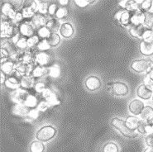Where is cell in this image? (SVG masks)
Returning a JSON list of instances; mask_svg holds the SVG:
<instances>
[{"instance_id": "obj_23", "label": "cell", "mask_w": 153, "mask_h": 152, "mask_svg": "<svg viewBox=\"0 0 153 152\" xmlns=\"http://www.w3.org/2000/svg\"><path fill=\"white\" fill-rule=\"evenodd\" d=\"M61 26L60 22L56 19H51L49 21H47L46 25V27L49 29L51 33H56L58 30H60Z\"/></svg>"}, {"instance_id": "obj_63", "label": "cell", "mask_w": 153, "mask_h": 152, "mask_svg": "<svg viewBox=\"0 0 153 152\" xmlns=\"http://www.w3.org/2000/svg\"><path fill=\"white\" fill-rule=\"evenodd\" d=\"M152 101H153V94H152Z\"/></svg>"}, {"instance_id": "obj_29", "label": "cell", "mask_w": 153, "mask_h": 152, "mask_svg": "<svg viewBox=\"0 0 153 152\" xmlns=\"http://www.w3.org/2000/svg\"><path fill=\"white\" fill-rule=\"evenodd\" d=\"M48 74L52 78H58L61 75V68L56 65H54L48 69Z\"/></svg>"}, {"instance_id": "obj_40", "label": "cell", "mask_w": 153, "mask_h": 152, "mask_svg": "<svg viewBox=\"0 0 153 152\" xmlns=\"http://www.w3.org/2000/svg\"><path fill=\"white\" fill-rule=\"evenodd\" d=\"M39 42V36H33L30 38H27V45H28V47H30V48L35 46L36 45H38Z\"/></svg>"}, {"instance_id": "obj_57", "label": "cell", "mask_w": 153, "mask_h": 152, "mask_svg": "<svg viewBox=\"0 0 153 152\" xmlns=\"http://www.w3.org/2000/svg\"><path fill=\"white\" fill-rule=\"evenodd\" d=\"M1 84H5V81H6V79H5V76H4V74L1 71Z\"/></svg>"}, {"instance_id": "obj_54", "label": "cell", "mask_w": 153, "mask_h": 152, "mask_svg": "<svg viewBox=\"0 0 153 152\" xmlns=\"http://www.w3.org/2000/svg\"><path fill=\"white\" fill-rule=\"evenodd\" d=\"M52 93H53V92H52V91L51 90L50 88H46V89H45V91H44V92L42 93V95H43V97H44V98H45V99H46H46H48V98H49V97H50V96L51 95Z\"/></svg>"}, {"instance_id": "obj_35", "label": "cell", "mask_w": 153, "mask_h": 152, "mask_svg": "<svg viewBox=\"0 0 153 152\" xmlns=\"http://www.w3.org/2000/svg\"><path fill=\"white\" fill-rule=\"evenodd\" d=\"M143 41L145 42H153V30L152 28H147L145 30V32L143 33Z\"/></svg>"}, {"instance_id": "obj_56", "label": "cell", "mask_w": 153, "mask_h": 152, "mask_svg": "<svg viewBox=\"0 0 153 152\" xmlns=\"http://www.w3.org/2000/svg\"><path fill=\"white\" fill-rule=\"evenodd\" d=\"M127 4H128V0H122L118 2V4L121 7H123V9L126 10V7H127Z\"/></svg>"}, {"instance_id": "obj_46", "label": "cell", "mask_w": 153, "mask_h": 152, "mask_svg": "<svg viewBox=\"0 0 153 152\" xmlns=\"http://www.w3.org/2000/svg\"><path fill=\"white\" fill-rule=\"evenodd\" d=\"M49 103L48 102L45 100V101H41L39 103H38V105H37V109L39 110L40 112H46V110L48 109V108H49Z\"/></svg>"}, {"instance_id": "obj_32", "label": "cell", "mask_w": 153, "mask_h": 152, "mask_svg": "<svg viewBox=\"0 0 153 152\" xmlns=\"http://www.w3.org/2000/svg\"><path fill=\"white\" fill-rule=\"evenodd\" d=\"M33 60V56L31 52L27 51L22 55V56L20 57V61L27 65H31V63Z\"/></svg>"}, {"instance_id": "obj_20", "label": "cell", "mask_w": 153, "mask_h": 152, "mask_svg": "<svg viewBox=\"0 0 153 152\" xmlns=\"http://www.w3.org/2000/svg\"><path fill=\"white\" fill-rule=\"evenodd\" d=\"M20 85H21L22 88H25V89H28V88H32L35 85V79L33 76L31 75H24L22 76L20 80Z\"/></svg>"}, {"instance_id": "obj_33", "label": "cell", "mask_w": 153, "mask_h": 152, "mask_svg": "<svg viewBox=\"0 0 153 152\" xmlns=\"http://www.w3.org/2000/svg\"><path fill=\"white\" fill-rule=\"evenodd\" d=\"M118 147L114 142H108L103 145V152H118Z\"/></svg>"}, {"instance_id": "obj_27", "label": "cell", "mask_w": 153, "mask_h": 152, "mask_svg": "<svg viewBox=\"0 0 153 152\" xmlns=\"http://www.w3.org/2000/svg\"><path fill=\"white\" fill-rule=\"evenodd\" d=\"M45 145L40 141H34L30 145V152H44Z\"/></svg>"}, {"instance_id": "obj_25", "label": "cell", "mask_w": 153, "mask_h": 152, "mask_svg": "<svg viewBox=\"0 0 153 152\" xmlns=\"http://www.w3.org/2000/svg\"><path fill=\"white\" fill-rule=\"evenodd\" d=\"M132 13L130 11L125 10V12L123 13L120 19V24L124 26V27H128V25L132 24L131 23V18H132Z\"/></svg>"}, {"instance_id": "obj_41", "label": "cell", "mask_w": 153, "mask_h": 152, "mask_svg": "<svg viewBox=\"0 0 153 152\" xmlns=\"http://www.w3.org/2000/svg\"><path fill=\"white\" fill-rule=\"evenodd\" d=\"M67 14L68 10L65 7H60V8H58L56 13V17L58 19H62V18H64L65 17H66Z\"/></svg>"}, {"instance_id": "obj_58", "label": "cell", "mask_w": 153, "mask_h": 152, "mask_svg": "<svg viewBox=\"0 0 153 152\" xmlns=\"http://www.w3.org/2000/svg\"><path fill=\"white\" fill-rule=\"evenodd\" d=\"M147 75L149 76V78L153 81V67L152 68V70H150L149 72L147 73Z\"/></svg>"}, {"instance_id": "obj_16", "label": "cell", "mask_w": 153, "mask_h": 152, "mask_svg": "<svg viewBox=\"0 0 153 152\" xmlns=\"http://www.w3.org/2000/svg\"><path fill=\"white\" fill-rule=\"evenodd\" d=\"M140 51L143 56H150L153 55V42L142 41L140 44Z\"/></svg>"}, {"instance_id": "obj_1", "label": "cell", "mask_w": 153, "mask_h": 152, "mask_svg": "<svg viewBox=\"0 0 153 152\" xmlns=\"http://www.w3.org/2000/svg\"><path fill=\"white\" fill-rule=\"evenodd\" d=\"M111 123H112V125L114 126V128L120 131L122 134L125 137L134 138L137 137V136H138V133H137V131L130 130V129L127 127L125 121L122 120L120 118H117V117L113 118Z\"/></svg>"}, {"instance_id": "obj_26", "label": "cell", "mask_w": 153, "mask_h": 152, "mask_svg": "<svg viewBox=\"0 0 153 152\" xmlns=\"http://www.w3.org/2000/svg\"><path fill=\"white\" fill-rule=\"evenodd\" d=\"M142 120L149 121L153 117V108L151 106H146L143 109V113H141Z\"/></svg>"}, {"instance_id": "obj_48", "label": "cell", "mask_w": 153, "mask_h": 152, "mask_svg": "<svg viewBox=\"0 0 153 152\" xmlns=\"http://www.w3.org/2000/svg\"><path fill=\"white\" fill-rule=\"evenodd\" d=\"M46 88V85H45V84L42 83V82H38V83L36 84V85H35V90H36V92L38 93H42L45 91Z\"/></svg>"}, {"instance_id": "obj_28", "label": "cell", "mask_w": 153, "mask_h": 152, "mask_svg": "<svg viewBox=\"0 0 153 152\" xmlns=\"http://www.w3.org/2000/svg\"><path fill=\"white\" fill-rule=\"evenodd\" d=\"M48 44L50 45V46L54 47V46H56L60 42H61V37L60 36L56 34V33H51V36L46 39Z\"/></svg>"}, {"instance_id": "obj_50", "label": "cell", "mask_w": 153, "mask_h": 152, "mask_svg": "<svg viewBox=\"0 0 153 152\" xmlns=\"http://www.w3.org/2000/svg\"><path fill=\"white\" fill-rule=\"evenodd\" d=\"M75 3L79 7H85L86 6H88L91 3V1H88V0H75Z\"/></svg>"}, {"instance_id": "obj_18", "label": "cell", "mask_w": 153, "mask_h": 152, "mask_svg": "<svg viewBox=\"0 0 153 152\" xmlns=\"http://www.w3.org/2000/svg\"><path fill=\"white\" fill-rule=\"evenodd\" d=\"M146 27L144 25H132L129 29L130 35L136 38H142Z\"/></svg>"}, {"instance_id": "obj_30", "label": "cell", "mask_w": 153, "mask_h": 152, "mask_svg": "<svg viewBox=\"0 0 153 152\" xmlns=\"http://www.w3.org/2000/svg\"><path fill=\"white\" fill-rule=\"evenodd\" d=\"M46 68L43 67V66L37 65L32 70V76L35 77V78H41L42 76H43L44 74H46Z\"/></svg>"}, {"instance_id": "obj_44", "label": "cell", "mask_w": 153, "mask_h": 152, "mask_svg": "<svg viewBox=\"0 0 153 152\" xmlns=\"http://www.w3.org/2000/svg\"><path fill=\"white\" fill-rule=\"evenodd\" d=\"M17 46H18L19 49L21 50H24L26 48H27L28 47V45H27V39H26V38H20L19 41H18V42H17Z\"/></svg>"}, {"instance_id": "obj_9", "label": "cell", "mask_w": 153, "mask_h": 152, "mask_svg": "<svg viewBox=\"0 0 153 152\" xmlns=\"http://www.w3.org/2000/svg\"><path fill=\"white\" fill-rule=\"evenodd\" d=\"M13 34V27L9 22L4 21L1 22V37L2 38H9Z\"/></svg>"}, {"instance_id": "obj_49", "label": "cell", "mask_w": 153, "mask_h": 152, "mask_svg": "<svg viewBox=\"0 0 153 152\" xmlns=\"http://www.w3.org/2000/svg\"><path fill=\"white\" fill-rule=\"evenodd\" d=\"M145 142L148 147L153 148V133L146 135V136L145 137Z\"/></svg>"}, {"instance_id": "obj_3", "label": "cell", "mask_w": 153, "mask_h": 152, "mask_svg": "<svg viewBox=\"0 0 153 152\" xmlns=\"http://www.w3.org/2000/svg\"><path fill=\"white\" fill-rule=\"evenodd\" d=\"M131 67L137 73L149 72L153 67V61L151 60H137L132 63Z\"/></svg>"}, {"instance_id": "obj_19", "label": "cell", "mask_w": 153, "mask_h": 152, "mask_svg": "<svg viewBox=\"0 0 153 152\" xmlns=\"http://www.w3.org/2000/svg\"><path fill=\"white\" fill-rule=\"evenodd\" d=\"M46 22H46V18L42 14H40V13H36L32 19V26L35 28L40 29L43 27H46Z\"/></svg>"}, {"instance_id": "obj_62", "label": "cell", "mask_w": 153, "mask_h": 152, "mask_svg": "<svg viewBox=\"0 0 153 152\" xmlns=\"http://www.w3.org/2000/svg\"><path fill=\"white\" fill-rule=\"evenodd\" d=\"M148 13H152L153 14V0H152V7H151V9H150V11L148 12Z\"/></svg>"}, {"instance_id": "obj_10", "label": "cell", "mask_w": 153, "mask_h": 152, "mask_svg": "<svg viewBox=\"0 0 153 152\" xmlns=\"http://www.w3.org/2000/svg\"><path fill=\"white\" fill-rule=\"evenodd\" d=\"M85 86L90 91H95L101 87V81L97 76H89L86 79Z\"/></svg>"}, {"instance_id": "obj_36", "label": "cell", "mask_w": 153, "mask_h": 152, "mask_svg": "<svg viewBox=\"0 0 153 152\" xmlns=\"http://www.w3.org/2000/svg\"><path fill=\"white\" fill-rule=\"evenodd\" d=\"M37 34H38V36L42 38V39H45V38H48L51 36V32L49 31V29L47 28L46 27H43L42 28L38 29L37 31Z\"/></svg>"}, {"instance_id": "obj_13", "label": "cell", "mask_w": 153, "mask_h": 152, "mask_svg": "<svg viewBox=\"0 0 153 152\" xmlns=\"http://www.w3.org/2000/svg\"><path fill=\"white\" fill-rule=\"evenodd\" d=\"M35 32V27L32 26V24H30L28 22H24L20 25L19 27V32L20 34L26 37H32L34 35Z\"/></svg>"}, {"instance_id": "obj_59", "label": "cell", "mask_w": 153, "mask_h": 152, "mask_svg": "<svg viewBox=\"0 0 153 152\" xmlns=\"http://www.w3.org/2000/svg\"><path fill=\"white\" fill-rule=\"evenodd\" d=\"M59 3H60L61 5L65 6V5H67V4H69V1H68V0H60V1H59Z\"/></svg>"}, {"instance_id": "obj_22", "label": "cell", "mask_w": 153, "mask_h": 152, "mask_svg": "<svg viewBox=\"0 0 153 152\" xmlns=\"http://www.w3.org/2000/svg\"><path fill=\"white\" fill-rule=\"evenodd\" d=\"M126 122V125L130 130L132 131H136L137 130V128H138L139 122H140V120L137 117H128L127 118V120L125 121Z\"/></svg>"}, {"instance_id": "obj_5", "label": "cell", "mask_w": 153, "mask_h": 152, "mask_svg": "<svg viewBox=\"0 0 153 152\" xmlns=\"http://www.w3.org/2000/svg\"><path fill=\"white\" fill-rule=\"evenodd\" d=\"M28 95V93L24 89L18 88L17 90H14L11 94V99L16 104H24V102Z\"/></svg>"}, {"instance_id": "obj_43", "label": "cell", "mask_w": 153, "mask_h": 152, "mask_svg": "<svg viewBox=\"0 0 153 152\" xmlns=\"http://www.w3.org/2000/svg\"><path fill=\"white\" fill-rule=\"evenodd\" d=\"M50 45L48 44L47 41L46 40H43V41H41L38 45H37V49L41 50V51H44V50H47L50 48Z\"/></svg>"}, {"instance_id": "obj_37", "label": "cell", "mask_w": 153, "mask_h": 152, "mask_svg": "<svg viewBox=\"0 0 153 152\" xmlns=\"http://www.w3.org/2000/svg\"><path fill=\"white\" fill-rule=\"evenodd\" d=\"M146 13V18L144 22V26L147 28H152L153 27V14L150 13Z\"/></svg>"}, {"instance_id": "obj_45", "label": "cell", "mask_w": 153, "mask_h": 152, "mask_svg": "<svg viewBox=\"0 0 153 152\" xmlns=\"http://www.w3.org/2000/svg\"><path fill=\"white\" fill-rule=\"evenodd\" d=\"M39 112L40 111L37 108H32L29 112L28 118L32 120H36L39 117Z\"/></svg>"}, {"instance_id": "obj_55", "label": "cell", "mask_w": 153, "mask_h": 152, "mask_svg": "<svg viewBox=\"0 0 153 152\" xmlns=\"http://www.w3.org/2000/svg\"><path fill=\"white\" fill-rule=\"evenodd\" d=\"M22 18H23V16H22L21 13H18L17 15H16V17L14 18V19L13 20V22L14 23H18V22H20L22 20Z\"/></svg>"}, {"instance_id": "obj_47", "label": "cell", "mask_w": 153, "mask_h": 152, "mask_svg": "<svg viewBox=\"0 0 153 152\" xmlns=\"http://www.w3.org/2000/svg\"><path fill=\"white\" fill-rule=\"evenodd\" d=\"M146 121L140 120L139 122L137 131L141 134H146Z\"/></svg>"}, {"instance_id": "obj_4", "label": "cell", "mask_w": 153, "mask_h": 152, "mask_svg": "<svg viewBox=\"0 0 153 152\" xmlns=\"http://www.w3.org/2000/svg\"><path fill=\"white\" fill-rule=\"evenodd\" d=\"M108 89L113 94L116 96H126L128 93V85L123 82H114L109 85Z\"/></svg>"}, {"instance_id": "obj_24", "label": "cell", "mask_w": 153, "mask_h": 152, "mask_svg": "<svg viewBox=\"0 0 153 152\" xmlns=\"http://www.w3.org/2000/svg\"><path fill=\"white\" fill-rule=\"evenodd\" d=\"M15 64H13V62L12 60H6L4 61V63H2L1 65V71L4 74H10L11 72L13 71V70L14 69Z\"/></svg>"}, {"instance_id": "obj_31", "label": "cell", "mask_w": 153, "mask_h": 152, "mask_svg": "<svg viewBox=\"0 0 153 152\" xmlns=\"http://www.w3.org/2000/svg\"><path fill=\"white\" fill-rule=\"evenodd\" d=\"M24 105L27 107V108H34L37 105V99H36V98L35 96L30 95V94H29L28 97L27 98L26 101L24 102Z\"/></svg>"}, {"instance_id": "obj_17", "label": "cell", "mask_w": 153, "mask_h": 152, "mask_svg": "<svg viewBox=\"0 0 153 152\" xmlns=\"http://www.w3.org/2000/svg\"><path fill=\"white\" fill-rule=\"evenodd\" d=\"M59 32L63 37L70 38L74 34V28L70 22H64L61 24Z\"/></svg>"}, {"instance_id": "obj_53", "label": "cell", "mask_w": 153, "mask_h": 152, "mask_svg": "<svg viewBox=\"0 0 153 152\" xmlns=\"http://www.w3.org/2000/svg\"><path fill=\"white\" fill-rule=\"evenodd\" d=\"M124 12H125V10L117 11V13L114 14V19H115L116 21L118 22H120V19H121L122 15H123V13Z\"/></svg>"}, {"instance_id": "obj_51", "label": "cell", "mask_w": 153, "mask_h": 152, "mask_svg": "<svg viewBox=\"0 0 153 152\" xmlns=\"http://www.w3.org/2000/svg\"><path fill=\"white\" fill-rule=\"evenodd\" d=\"M143 81H144V85L153 90V81L149 78V76L147 74L145 76V78L143 79Z\"/></svg>"}, {"instance_id": "obj_11", "label": "cell", "mask_w": 153, "mask_h": 152, "mask_svg": "<svg viewBox=\"0 0 153 152\" xmlns=\"http://www.w3.org/2000/svg\"><path fill=\"white\" fill-rule=\"evenodd\" d=\"M137 96L140 99H144V100H148L151 98H152L153 91L152 89L148 88L145 85H140L138 88H137Z\"/></svg>"}, {"instance_id": "obj_14", "label": "cell", "mask_w": 153, "mask_h": 152, "mask_svg": "<svg viewBox=\"0 0 153 152\" xmlns=\"http://www.w3.org/2000/svg\"><path fill=\"white\" fill-rule=\"evenodd\" d=\"M2 13H4V15L7 16L8 18L13 20L14 18L16 17V15L18 13V12L16 10L15 7L10 3H6L4 4L3 7H2Z\"/></svg>"}, {"instance_id": "obj_8", "label": "cell", "mask_w": 153, "mask_h": 152, "mask_svg": "<svg viewBox=\"0 0 153 152\" xmlns=\"http://www.w3.org/2000/svg\"><path fill=\"white\" fill-rule=\"evenodd\" d=\"M144 108H145L144 103L139 99L132 100V102L129 103V106H128L130 113H132L133 115H141Z\"/></svg>"}, {"instance_id": "obj_60", "label": "cell", "mask_w": 153, "mask_h": 152, "mask_svg": "<svg viewBox=\"0 0 153 152\" xmlns=\"http://www.w3.org/2000/svg\"><path fill=\"white\" fill-rule=\"evenodd\" d=\"M146 122H147V124H148V125H150L151 127H152L153 128V117L152 118V119H150L149 121H147Z\"/></svg>"}, {"instance_id": "obj_2", "label": "cell", "mask_w": 153, "mask_h": 152, "mask_svg": "<svg viewBox=\"0 0 153 152\" xmlns=\"http://www.w3.org/2000/svg\"><path fill=\"white\" fill-rule=\"evenodd\" d=\"M56 134V130L51 126H45L40 128L36 134V139L42 142H46L51 140Z\"/></svg>"}, {"instance_id": "obj_52", "label": "cell", "mask_w": 153, "mask_h": 152, "mask_svg": "<svg viewBox=\"0 0 153 152\" xmlns=\"http://www.w3.org/2000/svg\"><path fill=\"white\" fill-rule=\"evenodd\" d=\"M57 10H58V8H57V6L56 4H51V5H49V8H48V13L51 16H53V15H56Z\"/></svg>"}, {"instance_id": "obj_61", "label": "cell", "mask_w": 153, "mask_h": 152, "mask_svg": "<svg viewBox=\"0 0 153 152\" xmlns=\"http://www.w3.org/2000/svg\"><path fill=\"white\" fill-rule=\"evenodd\" d=\"M143 152H153V148H151V147H148L147 149H146Z\"/></svg>"}, {"instance_id": "obj_6", "label": "cell", "mask_w": 153, "mask_h": 152, "mask_svg": "<svg viewBox=\"0 0 153 152\" xmlns=\"http://www.w3.org/2000/svg\"><path fill=\"white\" fill-rule=\"evenodd\" d=\"M14 69L15 71H16V74L18 76H24V75H27V74L29 75L30 72L32 73V70H33L32 65L24 64L21 61L15 64Z\"/></svg>"}, {"instance_id": "obj_42", "label": "cell", "mask_w": 153, "mask_h": 152, "mask_svg": "<svg viewBox=\"0 0 153 152\" xmlns=\"http://www.w3.org/2000/svg\"><path fill=\"white\" fill-rule=\"evenodd\" d=\"M48 8H49V6L46 3L42 2L38 4V12L40 14H46V13H48Z\"/></svg>"}, {"instance_id": "obj_39", "label": "cell", "mask_w": 153, "mask_h": 152, "mask_svg": "<svg viewBox=\"0 0 153 152\" xmlns=\"http://www.w3.org/2000/svg\"><path fill=\"white\" fill-rule=\"evenodd\" d=\"M152 0H144L140 6V9L144 13H148L152 7Z\"/></svg>"}, {"instance_id": "obj_34", "label": "cell", "mask_w": 153, "mask_h": 152, "mask_svg": "<svg viewBox=\"0 0 153 152\" xmlns=\"http://www.w3.org/2000/svg\"><path fill=\"white\" fill-rule=\"evenodd\" d=\"M22 14L24 18H33L34 15L36 14L35 12L32 10V8L30 6H26L22 8Z\"/></svg>"}, {"instance_id": "obj_12", "label": "cell", "mask_w": 153, "mask_h": 152, "mask_svg": "<svg viewBox=\"0 0 153 152\" xmlns=\"http://www.w3.org/2000/svg\"><path fill=\"white\" fill-rule=\"evenodd\" d=\"M146 13L142 10H137L132 13L131 23L132 25H144Z\"/></svg>"}, {"instance_id": "obj_15", "label": "cell", "mask_w": 153, "mask_h": 152, "mask_svg": "<svg viewBox=\"0 0 153 152\" xmlns=\"http://www.w3.org/2000/svg\"><path fill=\"white\" fill-rule=\"evenodd\" d=\"M35 60L40 66H46V65L49 64L51 60L50 55L46 53V51H40L36 54L35 56Z\"/></svg>"}, {"instance_id": "obj_7", "label": "cell", "mask_w": 153, "mask_h": 152, "mask_svg": "<svg viewBox=\"0 0 153 152\" xmlns=\"http://www.w3.org/2000/svg\"><path fill=\"white\" fill-rule=\"evenodd\" d=\"M30 110L29 108L25 106L24 104H15L12 108V113L16 117H28Z\"/></svg>"}, {"instance_id": "obj_21", "label": "cell", "mask_w": 153, "mask_h": 152, "mask_svg": "<svg viewBox=\"0 0 153 152\" xmlns=\"http://www.w3.org/2000/svg\"><path fill=\"white\" fill-rule=\"evenodd\" d=\"M4 85L7 88H10V89H13V90H17L18 88H20V86H21L20 81L15 77H10V78L6 79Z\"/></svg>"}, {"instance_id": "obj_38", "label": "cell", "mask_w": 153, "mask_h": 152, "mask_svg": "<svg viewBox=\"0 0 153 152\" xmlns=\"http://www.w3.org/2000/svg\"><path fill=\"white\" fill-rule=\"evenodd\" d=\"M46 101L48 102L50 106H57V105H59L61 103V101L58 99V98L56 95V93H54L48 99H46Z\"/></svg>"}]
</instances>
